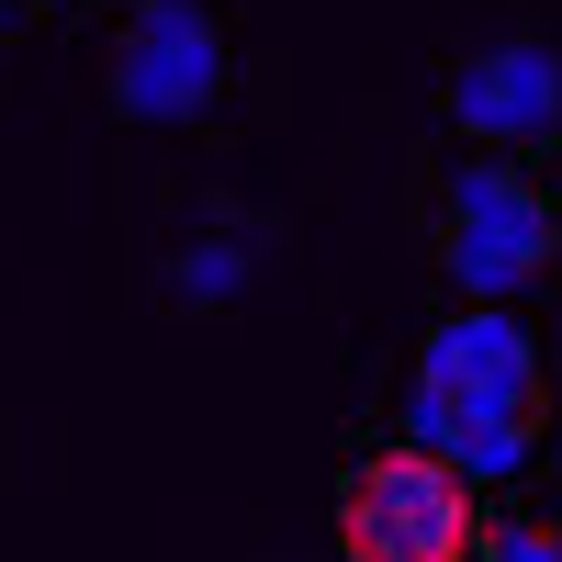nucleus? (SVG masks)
Masks as SVG:
<instances>
[{"instance_id":"obj_7","label":"nucleus","mask_w":562,"mask_h":562,"mask_svg":"<svg viewBox=\"0 0 562 562\" xmlns=\"http://www.w3.org/2000/svg\"><path fill=\"white\" fill-rule=\"evenodd\" d=\"M473 562H562V518H484Z\"/></svg>"},{"instance_id":"obj_4","label":"nucleus","mask_w":562,"mask_h":562,"mask_svg":"<svg viewBox=\"0 0 562 562\" xmlns=\"http://www.w3.org/2000/svg\"><path fill=\"white\" fill-rule=\"evenodd\" d=\"M473 540H484V484L450 473L439 450L383 439L349 461V484H338V551L349 562H473Z\"/></svg>"},{"instance_id":"obj_1","label":"nucleus","mask_w":562,"mask_h":562,"mask_svg":"<svg viewBox=\"0 0 562 562\" xmlns=\"http://www.w3.org/2000/svg\"><path fill=\"white\" fill-rule=\"evenodd\" d=\"M551 428H562V383H551V349L518 304H461L428 326V349L405 371V439L416 450H439L473 484H518L551 450Z\"/></svg>"},{"instance_id":"obj_10","label":"nucleus","mask_w":562,"mask_h":562,"mask_svg":"<svg viewBox=\"0 0 562 562\" xmlns=\"http://www.w3.org/2000/svg\"><path fill=\"white\" fill-rule=\"evenodd\" d=\"M551 225H562V169H551Z\"/></svg>"},{"instance_id":"obj_5","label":"nucleus","mask_w":562,"mask_h":562,"mask_svg":"<svg viewBox=\"0 0 562 562\" xmlns=\"http://www.w3.org/2000/svg\"><path fill=\"white\" fill-rule=\"evenodd\" d=\"M439 124L461 135V147H484V158H529L562 135V45L540 34H495L473 45V57H450L439 79Z\"/></svg>"},{"instance_id":"obj_3","label":"nucleus","mask_w":562,"mask_h":562,"mask_svg":"<svg viewBox=\"0 0 562 562\" xmlns=\"http://www.w3.org/2000/svg\"><path fill=\"white\" fill-rule=\"evenodd\" d=\"M237 90V34L214 0H124L113 57H102V102L135 135H192L225 113Z\"/></svg>"},{"instance_id":"obj_2","label":"nucleus","mask_w":562,"mask_h":562,"mask_svg":"<svg viewBox=\"0 0 562 562\" xmlns=\"http://www.w3.org/2000/svg\"><path fill=\"white\" fill-rule=\"evenodd\" d=\"M428 259L461 304H518L529 281L562 259V225H551V192L529 180V158H450L439 203H428Z\"/></svg>"},{"instance_id":"obj_9","label":"nucleus","mask_w":562,"mask_h":562,"mask_svg":"<svg viewBox=\"0 0 562 562\" xmlns=\"http://www.w3.org/2000/svg\"><path fill=\"white\" fill-rule=\"evenodd\" d=\"M12 12H23V0H0V45H12Z\"/></svg>"},{"instance_id":"obj_8","label":"nucleus","mask_w":562,"mask_h":562,"mask_svg":"<svg viewBox=\"0 0 562 562\" xmlns=\"http://www.w3.org/2000/svg\"><path fill=\"white\" fill-rule=\"evenodd\" d=\"M23 12H90V0H23Z\"/></svg>"},{"instance_id":"obj_6","label":"nucleus","mask_w":562,"mask_h":562,"mask_svg":"<svg viewBox=\"0 0 562 562\" xmlns=\"http://www.w3.org/2000/svg\"><path fill=\"white\" fill-rule=\"evenodd\" d=\"M281 259V214L270 203H237V192H214L169 225V248H158V304L169 315H237L259 293V270Z\"/></svg>"}]
</instances>
